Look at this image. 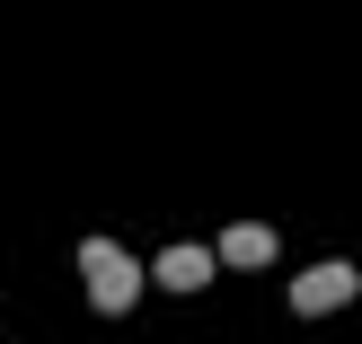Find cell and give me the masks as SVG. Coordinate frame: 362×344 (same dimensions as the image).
Listing matches in <instances>:
<instances>
[{
    "mask_svg": "<svg viewBox=\"0 0 362 344\" xmlns=\"http://www.w3.org/2000/svg\"><path fill=\"white\" fill-rule=\"evenodd\" d=\"M80 283H88V300H98L106 318H124V309L141 300V265L124 256L115 239H88V247H80Z\"/></svg>",
    "mask_w": 362,
    "mask_h": 344,
    "instance_id": "cell-1",
    "label": "cell"
},
{
    "mask_svg": "<svg viewBox=\"0 0 362 344\" xmlns=\"http://www.w3.org/2000/svg\"><path fill=\"white\" fill-rule=\"evenodd\" d=\"M354 292H362L354 265H310V274L292 283V309H300V318H327V309H345Z\"/></svg>",
    "mask_w": 362,
    "mask_h": 344,
    "instance_id": "cell-2",
    "label": "cell"
},
{
    "mask_svg": "<svg viewBox=\"0 0 362 344\" xmlns=\"http://www.w3.org/2000/svg\"><path fill=\"white\" fill-rule=\"evenodd\" d=\"M212 265H221L212 247H168V256H159V283H168V292H204Z\"/></svg>",
    "mask_w": 362,
    "mask_h": 344,
    "instance_id": "cell-3",
    "label": "cell"
},
{
    "mask_svg": "<svg viewBox=\"0 0 362 344\" xmlns=\"http://www.w3.org/2000/svg\"><path fill=\"white\" fill-rule=\"evenodd\" d=\"M212 256H221V265H247V274H257V265H274V230H265V221H239L221 247H212Z\"/></svg>",
    "mask_w": 362,
    "mask_h": 344,
    "instance_id": "cell-4",
    "label": "cell"
}]
</instances>
